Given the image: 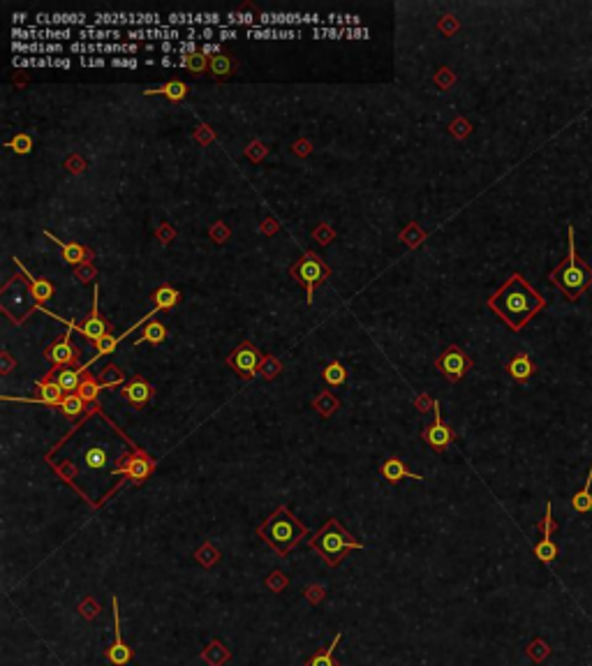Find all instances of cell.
Returning <instances> with one entry per match:
<instances>
[{
	"mask_svg": "<svg viewBox=\"0 0 592 666\" xmlns=\"http://www.w3.org/2000/svg\"><path fill=\"white\" fill-rule=\"evenodd\" d=\"M488 308L512 331H520L534 315H539L546 308V299L523 276L514 274L493 296H488Z\"/></svg>",
	"mask_w": 592,
	"mask_h": 666,
	"instance_id": "cell-1",
	"label": "cell"
},
{
	"mask_svg": "<svg viewBox=\"0 0 592 666\" xmlns=\"http://www.w3.org/2000/svg\"><path fill=\"white\" fill-rule=\"evenodd\" d=\"M549 280L562 291L567 301H578L592 287V266L585 259L576 257L574 227H567V259H562L549 274Z\"/></svg>",
	"mask_w": 592,
	"mask_h": 666,
	"instance_id": "cell-2",
	"label": "cell"
},
{
	"mask_svg": "<svg viewBox=\"0 0 592 666\" xmlns=\"http://www.w3.org/2000/svg\"><path fill=\"white\" fill-rule=\"evenodd\" d=\"M257 535L262 537L278 555H289L292 551L296 548V544L308 535V528H305L294 513L283 504L266 518V523L257 530Z\"/></svg>",
	"mask_w": 592,
	"mask_h": 666,
	"instance_id": "cell-3",
	"label": "cell"
},
{
	"mask_svg": "<svg viewBox=\"0 0 592 666\" xmlns=\"http://www.w3.org/2000/svg\"><path fill=\"white\" fill-rule=\"evenodd\" d=\"M310 548L317 551L322 555V560L329 567H338L349 551H361L364 544L359 539H354L349 532L338 523V518H329L320 530L315 532V537H310Z\"/></svg>",
	"mask_w": 592,
	"mask_h": 666,
	"instance_id": "cell-4",
	"label": "cell"
},
{
	"mask_svg": "<svg viewBox=\"0 0 592 666\" xmlns=\"http://www.w3.org/2000/svg\"><path fill=\"white\" fill-rule=\"evenodd\" d=\"M289 274L298 285L305 287V301H308V306H313L315 287H320L322 282H327L331 271L320 255H315V252L308 250V252H303L301 259H296V264L289 269Z\"/></svg>",
	"mask_w": 592,
	"mask_h": 666,
	"instance_id": "cell-5",
	"label": "cell"
},
{
	"mask_svg": "<svg viewBox=\"0 0 592 666\" xmlns=\"http://www.w3.org/2000/svg\"><path fill=\"white\" fill-rule=\"evenodd\" d=\"M264 364V354L257 345H252L250 340H243L241 345L234 347V352L227 357V366L241 379H252L259 373V368Z\"/></svg>",
	"mask_w": 592,
	"mask_h": 666,
	"instance_id": "cell-6",
	"label": "cell"
},
{
	"mask_svg": "<svg viewBox=\"0 0 592 666\" xmlns=\"http://www.w3.org/2000/svg\"><path fill=\"white\" fill-rule=\"evenodd\" d=\"M72 333L74 329L67 326V331L61 335L58 340H54L51 345L44 347V357L51 361L54 368H81V352L79 347L72 345Z\"/></svg>",
	"mask_w": 592,
	"mask_h": 666,
	"instance_id": "cell-7",
	"label": "cell"
},
{
	"mask_svg": "<svg viewBox=\"0 0 592 666\" xmlns=\"http://www.w3.org/2000/svg\"><path fill=\"white\" fill-rule=\"evenodd\" d=\"M435 368L449 379V382H461V379L472 370V359H470L468 352H463L458 345H449L447 350L437 357Z\"/></svg>",
	"mask_w": 592,
	"mask_h": 666,
	"instance_id": "cell-8",
	"label": "cell"
},
{
	"mask_svg": "<svg viewBox=\"0 0 592 666\" xmlns=\"http://www.w3.org/2000/svg\"><path fill=\"white\" fill-rule=\"evenodd\" d=\"M120 465L113 467L111 474H125L127 481H132V484H142L144 479H149L153 470H155V460L151 458V456H146L144 452H139L135 449V456L130 454H123L118 458Z\"/></svg>",
	"mask_w": 592,
	"mask_h": 666,
	"instance_id": "cell-9",
	"label": "cell"
},
{
	"mask_svg": "<svg viewBox=\"0 0 592 666\" xmlns=\"http://www.w3.org/2000/svg\"><path fill=\"white\" fill-rule=\"evenodd\" d=\"M98 296H100V287H98V285H93V310H91V315H88L86 320L81 322V324H74V322H67L65 320L67 326H72L76 333H81L86 340H91V342H100L107 333H111V326L107 324L105 317L100 315Z\"/></svg>",
	"mask_w": 592,
	"mask_h": 666,
	"instance_id": "cell-10",
	"label": "cell"
},
{
	"mask_svg": "<svg viewBox=\"0 0 592 666\" xmlns=\"http://www.w3.org/2000/svg\"><path fill=\"white\" fill-rule=\"evenodd\" d=\"M432 414H435V419H432V423L428 428L424 430L421 433V440L428 444V447L432 449V452H447V449L454 444L456 440V433H454V428L447 426V423L442 421V412H440V403L435 401V408H432Z\"/></svg>",
	"mask_w": 592,
	"mask_h": 666,
	"instance_id": "cell-11",
	"label": "cell"
},
{
	"mask_svg": "<svg viewBox=\"0 0 592 666\" xmlns=\"http://www.w3.org/2000/svg\"><path fill=\"white\" fill-rule=\"evenodd\" d=\"M111 613H113V645L107 650V662H111L113 666H127L135 657L130 645L123 643V636H120V615H118V599L111 597Z\"/></svg>",
	"mask_w": 592,
	"mask_h": 666,
	"instance_id": "cell-12",
	"label": "cell"
},
{
	"mask_svg": "<svg viewBox=\"0 0 592 666\" xmlns=\"http://www.w3.org/2000/svg\"><path fill=\"white\" fill-rule=\"evenodd\" d=\"M153 396H155V389H153V384L149 382V379H144L142 375H135L130 382L123 384V389H120V398H123L125 403H130L135 410H144L146 405L153 401Z\"/></svg>",
	"mask_w": 592,
	"mask_h": 666,
	"instance_id": "cell-13",
	"label": "cell"
},
{
	"mask_svg": "<svg viewBox=\"0 0 592 666\" xmlns=\"http://www.w3.org/2000/svg\"><path fill=\"white\" fill-rule=\"evenodd\" d=\"M35 391H37V398H19L21 403H42V405H58L63 403V398H65V391L61 389L58 384H56V379L49 375H44V379L35 384Z\"/></svg>",
	"mask_w": 592,
	"mask_h": 666,
	"instance_id": "cell-14",
	"label": "cell"
},
{
	"mask_svg": "<svg viewBox=\"0 0 592 666\" xmlns=\"http://www.w3.org/2000/svg\"><path fill=\"white\" fill-rule=\"evenodd\" d=\"M380 472H382V477H384L389 484H400L403 479H415V481H426V477H421V474H415L410 470V467L405 465V460L403 458H398V456H389L384 463H382V467H380Z\"/></svg>",
	"mask_w": 592,
	"mask_h": 666,
	"instance_id": "cell-15",
	"label": "cell"
},
{
	"mask_svg": "<svg viewBox=\"0 0 592 666\" xmlns=\"http://www.w3.org/2000/svg\"><path fill=\"white\" fill-rule=\"evenodd\" d=\"M14 264L19 266V271L23 274L25 285L30 287V296H33V301H35L33 308H40L42 303H47L51 296H54V285H51L47 278H33V276L28 274V271L23 269V264L19 262V259H14Z\"/></svg>",
	"mask_w": 592,
	"mask_h": 666,
	"instance_id": "cell-16",
	"label": "cell"
},
{
	"mask_svg": "<svg viewBox=\"0 0 592 666\" xmlns=\"http://www.w3.org/2000/svg\"><path fill=\"white\" fill-rule=\"evenodd\" d=\"M44 236H47L49 241H54V243L58 245L61 252H63V259H65L67 264L79 266V264L88 262V259H93V250L86 248V245H81V243H65V241H61L58 236H56V234H51V232H44Z\"/></svg>",
	"mask_w": 592,
	"mask_h": 666,
	"instance_id": "cell-17",
	"label": "cell"
},
{
	"mask_svg": "<svg viewBox=\"0 0 592 666\" xmlns=\"http://www.w3.org/2000/svg\"><path fill=\"white\" fill-rule=\"evenodd\" d=\"M86 373L88 370L84 366H81V368H63V370H58V373H56V368H54V379L65 393H76V391H79L81 382H84Z\"/></svg>",
	"mask_w": 592,
	"mask_h": 666,
	"instance_id": "cell-18",
	"label": "cell"
},
{
	"mask_svg": "<svg viewBox=\"0 0 592 666\" xmlns=\"http://www.w3.org/2000/svg\"><path fill=\"white\" fill-rule=\"evenodd\" d=\"M505 370L509 373V377L512 379H516V382H527L534 373H537V366H534V361L527 357V354H516L512 361L507 364Z\"/></svg>",
	"mask_w": 592,
	"mask_h": 666,
	"instance_id": "cell-19",
	"label": "cell"
},
{
	"mask_svg": "<svg viewBox=\"0 0 592 666\" xmlns=\"http://www.w3.org/2000/svg\"><path fill=\"white\" fill-rule=\"evenodd\" d=\"M188 93H190V86H186L178 79H171L169 84H162L160 88H146L144 95H164L169 102H181V100L188 98Z\"/></svg>",
	"mask_w": 592,
	"mask_h": 666,
	"instance_id": "cell-20",
	"label": "cell"
},
{
	"mask_svg": "<svg viewBox=\"0 0 592 666\" xmlns=\"http://www.w3.org/2000/svg\"><path fill=\"white\" fill-rule=\"evenodd\" d=\"M151 301L157 310H174L178 306V301H181V291L171 287V285H162V287L153 291Z\"/></svg>",
	"mask_w": 592,
	"mask_h": 666,
	"instance_id": "cell-21",
	"label": "cell"
},
{
	"mask_svg": "<svg viewBox=\"0 0 592 666\" xmlns=\"http://www.w3.org/2000/svg\"><path fill=\"white\" fill-rule=\"evenodd\" d=\"M234 67H237V63H234L232 56H227V54L211 56V60H208V72H211L215 79H227V77H232Z\"/></svg>",
	"mask_w": 592,
	"mask_h": 666,
	"instance_id": "cell-22",
	"label": "cell"
},
{
	"mask_svg": "<svg viewBox=\"0 0 592 666\" xmlns=\"http://www.w3.org/2000/svg\"><path fill=\"white\" fill-rule=\"evenodd\" d=\"M164 340H167V329H164L162 322H157L155 317H153L149 324L144 326L142 338H139L135 345H142V342H151V345H162Z\"/></svg>",
	"mask_w": 592,
	"mask_h": 666,
	"instance_id": "cell-23",
	"label": "cell"
},
{
	"mask_svg": "<svg viewBox=\"0 0 592 666\" xmlns=\"http://www.w3.org/2000/svg\"><path fill=\"white\" fill-rule=\"evenodd\" d=\"M571 507H574V511H578V513H588L592 509V465H590L588 479H585L583 488L571 498Z\"/></svg>",
	"mask_w": 592,
	"mask_h": 666,
	"instance_id": "cell-24",
	"label": "cell"
},
{
	"mask_svg": "<svg viewBox=\"0 0 592 666\" xmlns=\"http://www.w3.org/2000/svg\"><path fill=\"white\" fill-rule=\"evenodd\" d=\"M58 410H61L67 419H76V417L84 414V410H86V401L79 396V393H65V398H63V403L58 405Z\"/></svg>",
	"mask_w": 592,
	"mask_h": 666,
	"instance_id": "cell-25",
	"label": "cell"
},
{
	"mask_svg": "<svg viewBox=\"0 0 592 666\" xmlns=\"http://www.w3.org/2000/svg\"><path fill=\"white\" fill-rule=\"evenodd\" d=\"M84 463H86L88 470H95V472L105 470V467L109 465V452H107L105 447H91V449H86Z\"/></svg>",
	"mask_w": 592,
	"mask_h": 666,
	"instance_id": "cell-26",
	"label": "cell"
},
{
	"mask_svg": "<svg viewBox=\"0 0 592 666\" xmlns=\"http://www.w3.org/2000/svg\"><path fill=\"white\" fill-rule=\"evenodd\" d=\"M201 657L208 666H222L225 662H229L232 655H229V650L220 643V641H211V645L201 652Z\"/></svg>",
	"mask_w": 592,
	"mask_h": 666,
	"instance_id": "cell-27",
	"label": "cell"
},
{
	"mask_svg": "<svg viewBox=\"0 0 592 666\" xmlns=\"http://www.w3.org/2000/svg\"><path fill=\"white\" fill-rule=\"evenodd\" d=\"M340 639H342V634H336L333 643H331L324 652H317V655H313L310 659H305V666H338V662L333 659V650L338 648Z\"/></svg>",
	"mask_w": 592,
	"mask_h": 666,
	"instance_id": "cell-28",
	"label": "cell"
},
{
	"mask_svg": "<svg viewBox=\"0 0 592 666\" xmlns=\"http://www.w3.org/2000/svg\"><path fill=\"white\" fill-rule=\"evenodd\" d=\"M313 408L320 412L322 417H331L340 408V401L331 391H322V393H317V398L313 401Z\"/></svg>",
	"mask_w": 592,
	"mask_h": 666,
	"instance_id": "cell-29",
	"label": "cell"
},
{
	"mask_svg": "<svg viewBox=\"0 0 592 666\" xmlns=\"http://www.w3.org/2000/svg\"><path fill=\"white\" fill-rule=\"evenodd\" d=\"M208 56L204 54V52H195V54H188V56H183L181 60H178V65H183L186 69H190V72H195V74H204L208 69Z\"/></svg>",
	"mask_w": 592,
	"mask_h": 666,
	"instance_id": "cell-30",
	"label": "cell"
},
{
	"mask_svg": "<svg viewBox=\"0 0 592 666\" xmlns=\"http://www.w3.org/2000/svg\"><path fill=\"white\" fill-rule=\"evenodd\" d=\"M324 382L329 386H342L347 382V368L340 364V361H331V364L324 368Z\"/></svg>",
	"mask_w": 592,
	"mask_h": 666,
	"instance_id": "cell-31",
	"label": "cell"
},
{
	"mask_svg": "<svg viewBox=\"0 0 592 666\" xmlns=\"http://www.w3.org/2000/svg\"><path fill=\"white\" fill-rule=\"evenodd\" d=\"M102 389H105V386L100 384V379H95L91 373H86L84 382H81L79 391H76V393H79V396L84 398L86 403H93L95 405V403H98V396H100Z\"/></svg>",
	"mask_w": 592,
	"mask_h": 666,
	"instance_id": "cell-32",
	"label": "cell"
},
{
	"mask_svg": "<svg viewBox=\"0 0 592 666\" xmlns=\"http://www.w3.org/2000/svg\"><path fill=\"white\" fill-rule=\"evenodd\" d=\"M534 555H537L539 560L546 562V564L553 562V560H556V557H558V546H556V542H553L551 537H544L542 542H539L537 546H534Z\"/></svg>",
	"mask_w": 592,
	"mask_h": 666,
	"instance_id": "cell-33",
	"label": "cell"
},
{
	"mask_svg": "<svg viewBox=\"0 0 592 666\" xmlns=\"http://www.w3.org/2000/svg\"><path fill=\"white\" fill-rule=\"evenodd\" d=\"M100 384L105 386V389H113V386H123V384H125L123 373H120L113 364H109V366L105 368V370H102V375H100Z\"/></svg>",
	"mask_w": 592,
	"mask_h": 666,
	"instance_id": "cell-34",
	"label": "cell"
},
{
	"mask_svg": "<svg viewBox=\"0 0 592 666\" xmlns=\"http://www.w3.org/2000/svg\"><path fill=\"white\" fill-rule=\"evenodd\" d=\"M424 238H426V234H424L421 230H419V225H417V222H412V225L407 227V230H405L403 234H400V241H403V243H407V245H410V248H417V245L421 243Z\"/></svg>",
	"mask_w": 592,
	"mask_h": 666,
	"instance_id": "cell-35",
	"label": "cell"
},
{
	"mask_svg": "<svg viewBox=\"0 0 592 666\" xmlns=\"http://www.w3.org/2000/svg\"><path fill=\"white\" fill-rule=\"evenodd\" d=\"M280 370H283V364L276 359V357H264V364L259 368V375L264 379H273L276 375H280Z\"/></svg>",
	"mask_w": 592,
	"mask_h": 666,
	"instance_id": "cell-36",
	"label": "cell"
},
{
	"mask_svg": "<svg viewBox=\"0 0 592 666\" xmlns=\"http://www.w3.org/2000/svg\"><path fill=\"white\" fill-rule=\"evenodd\" d=\"M218 557H220V553L211 546V544H204V546L197 551V560H199L204 567H211V564L218 562Z\"/></svg>",
	"mask_w": 592,
	"mask_h": 666,
	"instance_id": "cell-37",
	"label": "cell"
},
{
	"mask_svg": "<svg viewBox=\"0 0 592 666\" xmlns=\"http://www.w3.org/2000/svg\"><path fill=\"white\" fill-rule=\"evenodd\" d=\"M74 276L79 278V282H93V280H95V276H98V271H95L93 262H91V259H88V262L79 264V266H74Z\"/></svg>",
	"mask_w": 592,
	"mask_h": 666,
	"instance_id": "cell-38",
	"label": "cell"
},
{
	"mask_svg": "<svg viewBox=\"0 0 592 666\" xmlns=\"http://www.w3.org/2000/svg\"><path fill=\"white\" fill-rule=\"evenodd\" d=\"M8 148H14L17 153H30V148H33V142H30V137L28 135H17L12 142H8Z\"/></svg>",
	"mask_w": 592,
	"mask_h": 666,
	"instance_id": "cell-39",
	"label": "cell"
},
{
	"mask_svg": "<svg viewBox=\"0 0 592 666\" xmlns=\"http://www.w3.org/2000/svg\"><path fill=\"white\" fill-rule=\"evenodd\" d=\"M313 236H315V241H317V243H320V245H327V243H331V241L336 238V234H333V230H331V227L327 225V222H322V225L315 230Z\"/></svg>",
	"mask_w": 592,
	"mask_h": 666,
	"instance_id": "cell-40",
	"label": "cell"
},
{
	"mask_svg": "<svg viewBox=\"0 0 592 666\" xmlns=\"http://www.w3.org/2000/svg\"><path fill=\"white\" fill-rule=\"evenodd\" d=\"M539 530H542L544 537H551L553 532L558 530L556 521H553V513H551V502H546V516H544V521L539 523Z\"/></svg>",
	"mask_w": 592,
	"mask_h": 666,
	"instance_id": "cell-41",
	"label": "cell"
},
{
	"mask_svg": "<svg viewBox=\"0 0 592 666\" xmlns=\"http://www.w3.org/2000/svg\"><path fill=\"white\" fill-rule=\"evenodd\" d=\"M451 132H454L456 137H468L470 135V123L468 120H461L458 118L454 125H451Z\"/></svg>",
	"mask_w": 592,
	"mask_h": 666,
	"instance_id": "cell-42",
	"label": "cell"
},
{
	"mask_svg": "<svg viewBox=\"0 0 592 666\" xmlns=\"http://www.w3.org/2000/svg\"><path fill=\"white\" fill-rule=\"evenodd\" d=\"M458 28V21L454 16H442V21H440V30H444V35H451L454 30Z\"/></svg>",
	"mask_w": 592,
	"mask_h": 666,
	"instance_id": "cell-43",
	"label": "cell"
},
{
	"mask_svg": "<svg viewBox=\"0 0 592 666\" xmlns=\"http://www.w3.org/2000/svg\"><path fill=\"white\" fill-rule=\"evenodd\" d=\"M211 236L218 238V243H225V238H229V230H227L225 225H222V222H218V225H215L213 230H211Z\"/></svg>",
	"mask_w": 592,
	"mask_h": 666,
	"instance_id": "cell-44",
	"label": "cell"
},
{
	"mask_svg": "<svg viewBox=\"0 0 592 666\" xmlns=\"http://www.w3.org/2000/svg\"><path fill=\"white\" fill-rule=\"evenodd\" d=\"M84 167H86V162L81 160L79 155H74V157H69V160H67V169L74 171V174H81V171H84Z\"/></svg>",
	"mask_w": 592,
	"mask_h": 666,
	"instance_id": "cell-45",
	"label": "cell"
},
{
	"mask_svg": "<svg viewBox=\"0 0 592 666\" xmlns=\"http://www.w3.org/2000/svg\"><path fill=\"white\" fill-rule=\"evenodd\" d=\"M285 586H287V581H285L283 576H280V572H273V576L269 579V588L278 590V592H280V590H283Z\"/></svg>",
	"mask_w": 592,
	"mask_h": 666,
	"instance_id": "cell-46",
	"label": "cell"
},
{
	"mask_svg": "<svg viewBox=\"0 0 592 666\" xmlns=\"http://www.w3.org/2000/svg\"><path fill=\"white\" fill-rule=\"evenodd\" d=\"M417 405H419V410H421V412H428V410L435 408V401L428 398V396H421V398H417Z\"/></svg>",
	"mask_w": 592,
	"mask_h": 666,
	"instance_id": "cell-47",
	"label": "cell"
},
{
	"mask_svg": "<svg viewBox=\"0 0 592 666\" xmlns=\"http://www.w3.org/2000/svg\"><path fill=\"white\" fill-rule=\"evenodd\" d=\"M292 148H294L296 155H308L310 153V144L308 142H294V146H292Z\"/></svg>",
	"mask_w": 592,
	"mask_h": 666,
	"instance_id": "cell-48",
	"label": "cell"
},
{
	"mask_svg": "<svg viewBox=\"0 0 592 666\" xmlns=\"http://www.w3.org/2000/svg\"><path fill=\"white\" fill-rule=\"evenodd\" d=\"M308 599L320 601L322 599V588H308Z\"/></svg>",
	"mask_w": 592,
	"mask_h": 666,
	"instance_id": "cell-49",
	"label": "cell"
},
{
	"mask_svg": "<svg viewBox=\"0 0 592 666\" xmlns=\"http://www.w3.org/2000/svg\"><path fill=\"white\" fill-rule=\"evenodd\" d=\"M113 65H130V67H135L137 63H135V60H120V58H118V60H113Z\"/></svg>",
	"mask_w": 592,
	"mask_h": 666,
	"instance_id": "cell-50",
	"label": "cell"
}]
</instances>
